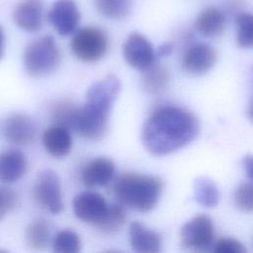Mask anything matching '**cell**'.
Wrapping results in <instances>:
<instances>
[{"label": "cell", "instance_id": "cell-1", "mask_svg": "<svg viewBox=\"0 0 253 253\" xmlns=\"http://www.w3.org/2000/svg\"><path fill=\"white\" fill-rule=\"evenodd\" d=\"M120 90V79L110 74L89 87L84 105L60 101L52 107L51 117L57 125L73 129L80 136L99 140L107 133L111 110Z\"/></svg>", "mask_w": 253, "mask_h": 253}, {"label": "cell", "instance_id": "cell-2", "mask_svg": "<svg viewBox=\"0 0 253 253\" xmlns=\"http://www.w3.org/2000/svg\"><path fill=\"white\" fill-rule=\"evenodd\" d=\"M200 129L198 118L190 111L173 105L156 107L141 130V140L152 154H170L193 141Z\"/></svg>", "mask_w": 253, "mask_h": 253}, {"label": "cell", "instance_id": "cell-3", "mask_svg": "<svg viewBox=\"0 0 253 253\" xmlns=\"http://www.w3.org/2000/svg\"><path fill=\"white\" fill-rule=\"evenodd\" d=\"M162 190L159 178L137 173L120 176L113 187L119 203L140 212H147L157 205Z\"/></svg>", "mask_w": 253, "mask_h": 253}, {"label": "cell", "instance_id": "cell-4", "mask_svg": "<svg viewBox=\"0 0 253 253\" xmlns=\"http://www.w3.org/2000/svg\"><path fill=\"white\" fill-rule=\"evenodd\" d=\"M60 63V52L54 39L44 36L30 42L24 51V66L31 77H42L54 72Z\"/></svg>", "mask_w": 253, "mask_h": 253}, {"label": "cell", "instance_id": "cell-5", "mask_svg": "<svg viewBox=\"0 0 253 253\" xmlns=\"http://www.w3.org/2000/svg\"><path fill=\"white\" fill-rule=\"evenodd\" d=\"M70 48L73 55L84 62H95L102 59L109 48L106 33L93 26L77 29L72 35Z\"/></svg>", "mask_w": 253, "mask_h": 253}, {"label": "cell", "instance_id": "cell-6", "mask_svg": "<svg viewBox=\"0 0 253 253\" xmlns=\"http://www.w3.org/2000/svg\"><path fill=\"white\" fill-rule=\"evenodd\" d=\"M32 197L41 209L52 214H58L63 210L59 178L52 170L42 171L33 186Z\"/></svg>", "mask_w": 253, "mask_h": 253}, {"label": "cell", "instance_id": "cell-7", "mask_svg": "<svg viewBox=\"0 0 253 253\" xmlns=\"http://www.w3.org/2000/svg\"><path fill=\"white\" fill-rule=\"evenodd\" d=\"M182 245L186 248L206 251L212 248L214 227L212 220L206 214H198L186 222L180 231Z\"/></svg>", "mask_w": 253, "mask_h": 253}, {"label": "cell", "instance_id": "cell-8", "mask_svg": "<svg viewBox=\"0 0 253 253\" xmlns=\"http://www.w3.org/2000/svg\"><path fill=\"white\" fill-rule=\"evenodd\" d=\"M110 204L105 198L93 191H85L78 194L72 202V210L75 216L88 224L98 226L105 218Z\"/></svg>", "mask_w": 253, "mask_h": 253}, {"label": "cell", "instance_id": "cell-9", "mask_svg": "<svg viewBox=\"0 0 253 253\" xmlns=\"http://www.w3.org/2000/svg\"><path fill=\"white\" fill-rule=\"evenodd\" d=\"M126 62L140 71L156 62V52L151 42L140 33H131L123 46Z\"/></svg>", "mask_w": 253, "mask_h": 253}, {"label": "cell", "instance_id": "cell-10", "mask_svg": "<svg viewBox=\"0 0 253 253\" xmlns=\"http://www.w3.org/2000/svg\"><path fill=\"white\" fill-rule=\"evenodd\" d=\"M80 18V11L74 0H56L47 13L49 24L62 37L75 33Z\"/></svg>", "mask_w": 253, "mask_h": 253}, {"label": "cell", "instance_id": "cell-11", "mask_svg": "<svg viewBox=\"0 0 253 253\" xmlns=\"http://www.w3.org/2000/svg\"><path fill=\"white\" fill-rule=\"evenodd\" d=\"M217 54L215 49L205 42L191 44L183 54L182 67L192 75L207 73L215 64Z\"/></svg>", "mask_w": 253, "mask_h": 253}, {"label": "cell", "instance_id": "cell-12", "mask_svg": "<svg viewBox=\"0 0 253 253\" xmlns=\"http://www.w3.org/2000/svg\"><path fill=\"white\" fill-rule=\"evenodd\" d=\"M3 132L7 141L16 145H26L33 142L36 126L30 117L23 113H15L5 120Z\"/></svg>", "mask_w": 253, "mask_h": 253}, {"label": "cell", "instance_id": "cell-13", "mask_svg": "<svg viewBox=\"0 0 253 253\" xmlns=\"http://www.w3.org/2000/svg\"><path fill=\"white\" fill-rule=\"evenodd\" d=\"M13 20L18 28L29 33L42 29L43 23L42 0H23L13 12Z\"/></svg>", "mask_w": 253, "mask_h": 253}, {"label": "cell", "instance_id": "cell-14", "mask_svg": "<svg viewBox=\"0 0 253 253\" xmlns=\"http://www.w3.org/2000/svg\"><path fill=\"white\" fill-rule=\"evenodd\" d=\"M114 162L106 157H97L89 161L81 171L82 183L90 188L107 185L115 175Z\"/></svg>", "mask_w": 253, "mask_h": 253}, {"label": "cell", "instance_id": "cell-15", "mask_svg": "<svg viewBox=\"0 0 253 253\" xmlns=\"http://www.w3.org/2000/svg\"><path fill=\"white\" fill-rule=\"evenodd\" d=\"M42 145L51 156L55 158L65 157L72 147L69 128L57 124L46 128L42 134Z\"/></svg>", "mask_w": 253, "mask_h": 253}, {"label": "cell", "instance_id": "cell-16", "mask_svg": "<svg viewBox=\"0 0 253 253\" xmlns=\"http://www.w3.org/2000/svg\"><path fill=\"white\" fill-rule=\"evenodd\" d=\"M128 235L130 246L137 253H158L161 251L160 235L138 221L130 224Z\"/></svg>", "mask_w": 253, "mask_h": 253}, {"label": "cell", "instance_id": "cell-17", "mask_svg": "<svg viewBox=\"0 0 253 253\" xmlns=\"http://www.w3.org/2000/svg\"><path fill=\"white\" fill-rule=\"evenodd\" d=\"M27 170L25 155L16 149L0 152V181L14 183L21 179Z\"/></svg>", "mask_w": 253, "mask_h": 253}, {"label": "cell", "instance_id": "cell-18", "mask_svg": "<svg viewBox=\"0 0 253 253\" xmlns=\"http://www.w3.org/2000/svg\"><path fill=\"white\" fill-rule=\"evenodd\" d=\"M225 18L223 13L213 6L203 9L195 20V28L203 37L211 38L218 36L224 28Z\"/></svg>", "mask_w": 253, "mask_h": 253}, {"label": "cell", "instance_id": "cell-19", "mask_svg": "<svg viewBox=\"0 0 253 253\" xmlns=\"http://www.w3.org/2000/svg\"><path fill=\"white\" fill-rule=\"evenodd\" d=\"M168 82L169 72L167 68L156 62L142 71V87L146 92L150 94H157L162 92L167 87Z\"/></svg>", "mask_w": 253, "mask_h": 253}, {"label": "cell", "instance_id": "cell-20", "mask_svg": "<svg viewBox=\"0 0 253 253\" xmlns=\"http://www.w3.org/2000/svg\"><path fill=\"white\" fill-rule=\"evenodd\" d=\"M195 198L204 207H215L219 202V192L212 180L207 177H199L194 183Z\"/></svg>", "mask_w": 253, "mask_h": 253}, {"label": "cell", "instance_id": "cell-21", "mask_svg": "<svg viewBox=\"0 0 253 253\" xmlns=\"http://www.w3.org/2000/svg\"><path fill=\"white\" fill-rule=\"evenodd\" d=\"M26 241L32 249H45L50 241V230L47 222L41 219L30 223L26 229Z\"/></svg>", "mask_w": 253, "mask_h": 253}, {"label": "cell", "instance_id": "cell-22", "mask_svg": "<svg viewBox=\"0 0 253 253\" xmlns=\"http://www.w3.org/2000/svg\"><path fill=\"white\" fill-rule=\"evenodd\" d=\"M97 11L106 18L121 20L130 11V0H93Z\"/></svg>", "mask_w": 253, "mask_h": 253}, {"label": "cell", "instance_id": "cell-23", "mask_svg": "<svg viewBox=\"0 0 253 253\" xmlns=\"http://www.w3.org/2000/svg\"><path fill=\"white\" fill-rule=\"evenodd\" d=\"M236 43L242 48L253 47V14L242 12L236 17Z\"/></svg>", "mask_w": 253, "mask_h": 253}, {"label": "cell", "instance_id": "cell-24", "mask_svg": "<svg viewBox=\"0 0 253 253\" xmlns=\"http://www.w3.org/2000/svg\"><path fill=\"white\" fill-rule=\"evenodd\" d=\"M126 218V211L121 203L110 204L108 212L104 220L97 227L104 233H114L124 225Z\"/></svg>", "mask_w": 253, "mask_h": 253}, {"label": "cell", "instance_id": "cell-25", "mask_svg": "<svg viewBox=\"0 0 253 253\" xmlns=\"http://www.w3.org/2000/svg\"><path fill=\"white\" fill-rule=\"evenodd\" d=\"M52 249L56 253H77L81 249V240L76 232L64 229L54 236Z\"/></svg>", "mask_w": 253, "mask_h": 253}, {"label": "cell", "instance_id": "cell-26", "mask_svg": "<svg viewBox=\"0 0 253 253\" xmlns=\"http://www.w3.org/2000/svg\"><path fill=\"white\" fill-rule=\"evenodd\" d=\"M235 207L245 212L253 211V183H240L233 196Z\"/></svg>", "mask_w": 253, "mask_h": 253}, {"label": "cell", "instance_id": "cell-27", "mask_svg": "<svg viewBox=\"0 0 253 253\" xmlns=\"http://www.w3.org/2000/svg\"><path fill=\"white\" fill-rule=\"evenodd\" d=\"M18 203L19 199L15 191L7 187H0V221L8 212L17 208Z\"/></svg>", "mask_w": 253, "mask_h": 253}, {"label": "cell", "instance_id": "cell-28", "mask_svg": "<svg viewBox=\"0 0 253 253\" xmlns=\"http://www.w3.org/2000/svg\"><path fill=\"white\" fill-rule=\"evenodd\" d=\"M212 250L216 253H244L246 248L234 238H221L213 243Z\"/></svg>", "mask_w": 253, "mask_h": 253}, {"label": "cell", "instance_id": "cell-29", "mask_svg": "<svg viewBox=\"0 0 253 253\" xmlns=\"http://www.w3.org/2000/svg\"><path fill=\"white\" fill-rule=\"evenodd\" d=\"M243 166L247 177L253 182V155H246L244 157Z\"/></svg>", "mask_w": 253, "mask_h": 253}, {"label": "cell", "instance_id": "cell-30", "mask_svg": "<svg viewBox=\"0 0 253 253\" xmlns=\"http://www.w3.org/2000/svg\"><path fill=\"white\" fill-rule=\"evenodd\" d=\"M172 48L173 47H172V44L170 42H165V43H163L162 45L159 46L156 55H158V56H167L171 53Z\"/></svg>", "mask_w": 253, "mask_h": 253}, {"label": "cell", "instance_id": "cell-31", "mask_svg": "<svg viewBox=\"0 0 253 253\" xmlns=\"http://www.w3.org/2000/svg\"><path fill=\"white\" fill-rule=\"evenodd\" d=\"M4 43H5V36L2 28L0 27V59L2 58L4 53Z\"/></svg>", "mask_w": 253, "mask_h": 253}, {"label": "cell", "instance_id": "cell-32", "mask_svg": "<svg viewBox=\"0 0 253 253\" xmlns=\"http://www.w3.org/2000/svg\"><path fill=\"white\" fill-rule=\"evenodd\" d=\"M247 117L251 122H253V97L251 98L247 108Z\"/></svg>", "mask_w": 253, "mask_h": 253}]
</instances>
